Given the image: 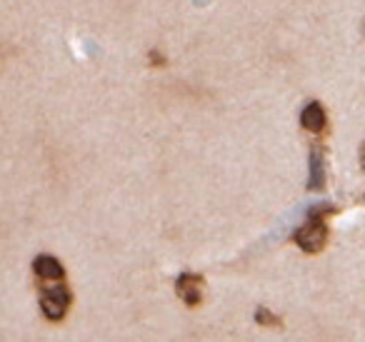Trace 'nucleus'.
Listing matches in <instances>:
<instances>
[{
  "instance_id": "nucleus-1",
  "label": "nucleus",
  "mask_w": 365,
  "mask_h": 342,
  "mask_svg": "<svg viewBox=\"0 0 365 342\" xmlns=\"http://www.w3.org/2000/svg\"><path fill=\"white\" fill-rule=\"evenodd\" d=\"M330 240V230H328V222H325L323 215L318 212H310L308 220L293 232V242L300 252L305 255H320V252L328 247Z\"/></svg>"
},
{
  "instance_id": "nucleus-4",
  "label": "nucleus",
  "mask_w": 365,
  "mask_h": 342,
  "mask_svg": "<svg viewBox=\"0 0 365 342\" xmlns=\"http://www.w3.org/2000/svg\"><path fill=\"white\" fill-rule=\"evenodd\" d=\"M300 125L303 130H308L310 135H323L325 128H328V113H325L323 103L310 100L308 105L300 113Z\"/></svg>"
},
{
  "instance_id": "nucleus-3",
  "label": "nucleus",
  "mask_w": 365,
  "mask_h": 342,
  "mask_svg": "<svg viewBox=\"0 0 365 342\" xmlns=\"http://www.w3.org/2000/svg\"><path fill=\"white\" fill-rule=\"evenodd\" d=\"M33 275H36L38 282H63L66 280V267L58 257L43 252L33 260Z\"/></svg>"
},
{
  "instance_id": "nucleus-6",
  "label": "nucleus",
  "mask_w": 365,
  "mask_h": 342,
  "mask_svg": "<svg viewBox=\"0 0 365 342\" xmlns=\"http://www.w3.org/2000/svg\"><path fill=\"white\" fill-rule=\"evenodd\" d=\"M200 285H203V280H200L198 275H180L178 277V295L182 297V302L185 305H198L200 302Z\"/></svg>"
},
{
  "instance_id": "nucleus-8",
  "label": "nucleus",
  "mask_w": 365,
  "mask_h": 342,
  "mask_svg": "<svg viewBox=\"0 0 365 342\" xmlns=\"http://www.w3.org/2000/svg\"><path fill=\"white\" fill-rule=\"evenodd\" d=\"M363 202H365V200H363Z\"/></svg>"
},
{
  "instance_id": "nucleus-2",
  "label": "nucleus",
  "mask_w": 365,
  "mask_h": 342,
  "mask_svg": "<svg viewBox=\"0 0 365 342\" xmlns=\"http://www.w3.org/2000/svg\"><path fill=\"white\" fill-rule=\"evenodd\" d=\"M73 302L71 287L63 282H41V312L46 320L61 322L68 315Z\"/></svg>"
},
{
  "instance_id": "nucleus-5",
  "label": "nucleus",
  "mask_w": 365,
  "mask_h": 342,
  "mask_svg": "<svg viewBox=\"0 0 365 342\" xmlns=\"http://www.w3.org/2000/svg\"><path fill=\"white\" fill-rule=\"evenodd\" d=\"M325 172H328V165H325L323 145H313L308 155V190H313V192L323 190Z\"/></svg>"
},
{
  "instance_id": "nucleus-7",
  "label": "nucleus",
  "mask_w": 365,
  "mask_h": 342,
  "mask_svg": "<svg viewBox=\"0 0 365 342\" xmlns=\"http://www.w3.org/2000/svg\"><path fill=\"white\" fill-rule=\"evenodd\" d=\"M360 170H363V175H365V142H363V147H360Z\"/></svg>"
}]
</instances>
